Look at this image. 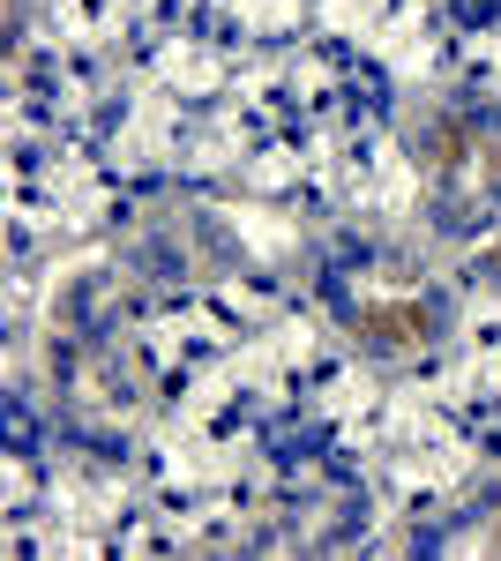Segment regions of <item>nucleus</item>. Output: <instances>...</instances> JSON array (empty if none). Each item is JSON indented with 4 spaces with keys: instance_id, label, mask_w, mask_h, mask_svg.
Segmentation results:
<instances>
[{
    "instance_id": "1",
    "label": "nucleus",
    "mask_w": 501,
    "mask_h": 561,
    "mask_svg": "<svg viewBox=\"0 0 501 561\" xmlns=\"http://www.w3.org/2000/svg\"><path fill=\"white\" fill-rule=\"evenodd\" d=\"M494 270H501V255H494Z\"/></svg>"
}]
</instances>
